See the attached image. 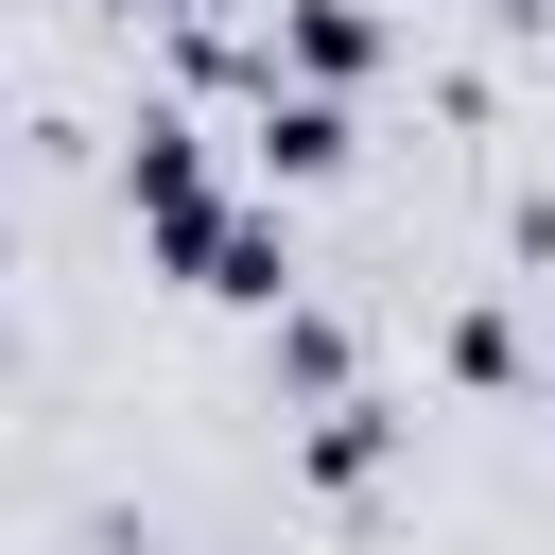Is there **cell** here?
I'll return each mask as SVG.
<instances>
[{
	"instance_id": "cell-1",
	"label": "cell",
	"mask_w": 555,
	"mask_h": 555,
	"mask_svg": "<svg viewBox=\"0 0 555 555\" xmlns=\"http://www.w3.org/2000/svg\"><path fill=\"white\" fill-rule=\"evenodd\" d=\"M156 260H173L191 295H225V312H278V295H295V225H278V208H225V191H208V208H173V225H156Z\"/></svg>"
},
{
	"instance_id": "cell-2",
	"label": "cell",
	"mask_w": 555,
	"mask_h": 555,
	"mask_svg": "<svg viewBox=\"0 0 555 555\" xmlns=\"http://www.w3.org/2000/svg\"><path fill=\"white\" fill-rule=\"evenodd\" d=\"M243 156H260L278 191H312V173H347V104H330V87H278V69H260V87H243Z\"/></svg>"
},
{
	"instance_id": "cell-3",
	"label": "cell",
	"mask_w": 555,
	"mask_h": 555,
	"mask_svg": "<svg viewBox=\"0 0 555 555\" xmlns=\"http://www.w3.org/2000/svg\"><path fill=\"white\" fill-rule=\"evenodd\" d=\"M382 468H399V399H364V382H347V399H312V434H295V486L364 503Z\"/></svg>"
},
{
	"instance_id": "cell-4",
	"label": "cell",
	"mask_w": 555,
	"mask_h": 555,
	"mask_svg": "<svg viewBox=\"0 0 555 555\" xmlns=\"http://www.w3.org/2000/svg\"><path fill=\"white\" fill-rule=\"evenodd\" d=\"M121 208H139V225H173V208H208V121H173V104H139V121H121Z\"/></svg>"
},
{
	"instance_id": "cell-5",
	"label": "cell",
	"mask_w": 555,
	"mask_h": 555,
	"mask_svg": "<svg viewBox=\"0 0 555 555\" xmlns=\"http://www.w3.org/2000/svg\"><path fill=\"white\" fill-rule=\"evenodd\" d=\"M260 69H295V87L347 104V87L382 69V17H364V0H278V52H260Z\"/></svg>"
},
{
	"instance_id": "cell-6",
	"label": "cell",
	"mask_w": 555,
	"mask_h": 555,
	"mask_svg": "<svg viewBox=\"0 0 555 555\" xmlns=\"http://www.w3.org/2000/svg\"><path fill=\"white\" fill-rule=\"evenodd\" d=\"M260 382H295V399H347V382H364L347 312H330V295H278V312H260Z\"/></svg>"
},
{
	"instance_id": "cell-7",
	"label": "cell",
	"mask_w": 555,
	"mask_h": 555,
	"mask_svg": "<svg viewBox=\"0 0 555 555\" xmlns=\"http://www.w3.org/2000/svg\"><path fill=\"white\" fill-rule=\"evenodd\" d=\"M451 382H520V312L468 295V312H451Z\"/></svg>"
},
{
	"instance_id": "cell-8",
	"label": "cell",
	"mask_w": 555,
	"mask_h": 555,
	"mask_svg": "<svg viewBox=\"0 0 555 555\" xmlns=\"http://www.w3.org/2000/svg\"><path fill=\"white\" fill-rule=\"evenodd\" d=\"M139 17H225V0H139Z\"/></svg>"
}]
</instances>
